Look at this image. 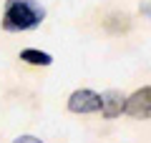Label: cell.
<instances>
[{
	"label": "cell",
	"instance_id": "obj_5",
	"mask_svg": "<svg viewBox=\"0 0 151 143\" xmlns=\"http://www.w3.org/2000/svg\"><path fill=\"white\" fill-rule=\"evenodd\" d=\"M20 60H25L28 65H43V68L53 65V55L43 53V50H35V48H25V50H20Z\"/></svg>",
	"mask_w": 151,
	"mask_h": 143
},
{
	"label": "cell",
	"instance_id": "obj_2",
	"mask_svg": "<svg viewBox=\"0 0 151 143\" xmlns=\"http://www.w3.org/2000/svg\"><path fill=\"white\" fill-rule=\"evenodd\" d=\"M68 111L70 113H81V116H88V113H98L101 111V93L91 88H78L68 95Z\"/></svg>",
	"mask_w": 151,
	"mask_h": 143
},
{
	"label": "cell",
	"instance_id": "obj_6",
	"mask_svg": "<svg viewBox=\"0 0 151 143\" xmlns=\"http://www.w3.org/2000/svg\"><path fill=\"white\" fill-rule=\"evenodd\" d=\"M13 143H45V141H40L38 136H30V133H25V136H18Z\"/></svg>",
	"mask_w": 151,
	"mask_h": 143
},
{
	"label": "cell",
	"instance_id": "obj_3",
	"mask_svg": "<svg viewBox=\"0 0 151 143\" xmlns=\"http://www.w3.org/2000/svg\"><path fill=\"white\" fill-rule=\"evenodd\" d=\"M124 113L131 118H141V121H151V85L134 90V93L126 98Z\"/></svg>",
	"mask_w": 151,
	"mask_h": 143
},
{
	"label": "cell",
	"instance_id": "obj_4",
	"mask_svg": "<svg viewBox=\"0 0 151 143\" xmlns=\"http://www.w3.org/2000/svg\"><path fill=\"white\" fill-rule=\"evenodd\" d=\"M124 106H126V95L121 90H106L101 93V116L106 121H113L124 113Z\"/></svg>",
	"mask_w": 151,
	"mask_h": 143
},
{
	"label": "cell",
	"instance_id": "obj_1",
	"mask_svg": "<svg viewBox=\"0 0 151 143\" xmlns=\"http://www.w3.org/2000/svg\"><path fill=\"white\" fill-rule=\"evenodd\" d=\"M43 20H45V8L38 0H5L3 30H8V33L35 30Z\"/></svg>",
	"mask_w": 151,
	"mask_h": 143
}]
</instances>
